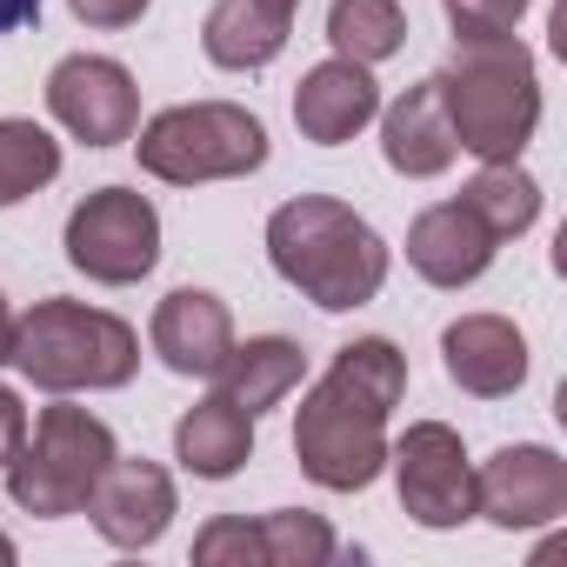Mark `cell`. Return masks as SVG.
Returning a JSON list of instances; mask_svg holds the SVG:
<instances>
[{
	"label": "cell",
	"mask_w": 567,
	"mask_h": 567,
	"mask_svg": "<svg viewBox=\"0 0 567 567\" xmlns=\"http://www.w3.org/2000/svg\"><path fill=\"white\" fill-rule=\"evenodd\" d=\"M41 394H107L127 388L141 368V334L81 301H34L14 321V354H8Z\"/></svg>",
	"instance_id": "cell-4"
},
{
	"label": "cell",
	"mask_w": 567,
	"mask_h": 567,
	"mask_svg": "<svg viewBox=\"0 0 567 567\" xmlns=\"http://www.w3.org/2000/svg\"><path fill=\"white\" fill-rule=\"evenodd\" d=\"M174 474L161 467V461H147V454H114L107 467H101V481H94V494H87V520H94V534L107 540V547H127V554H141V547H154L161 534H167V520H174Z\"/></svg>",
	"instance_id": "cell-11"
},
{
	"label": "cell",
	"mask_w": 567,
	"mask_h": 567,
	"mask_svg": "<svg viewBox=\"0 0 567 567\" xmlns=\"http://www.w3.org/2000/svg\"><path fill=\"white\" fill-rule=\"evenodd\" d=\"M267 260L288 288L328 315H354L388 288V240L334 194H301L274 207L267 220Z\"/></svg>",
	"instance_id": "cell-2"
},
{
	"label": "cell",
	"mask_w": 567,
	"mask_h": 567,
	"mask_svg": "<svg viewBox=\"0 0 567 567\" xmlns=\"http://www.w3.org/2000/svg\"><path fill=\"white\" fill-rule=\"evenodd\" d=\"M114 454H121L114 447V427L61 394L54 408H41L34 434L21 441V454L0 467V474H8V494H14L21 514L61 520V514H81L87 507V494H94V481H101V467Z\"/></svg>",
	"instance_id": "cell-6"
},
{
	"label": "cell",
	"mask_w": 567,
	"mask_h": 567,
	"mask_svg": "<svg viewBox=\"0 0 567 567\" xmlns=\"http://www.w3.org/2000/svg\"><path fill=\"white\" fill-rule=\"evenodd\" d=\"M388 467H394L408 520H421V527L474 520V467L447 421H414L401 441H388Z\"/></svg>",
	"instance_id": "cell-8"
},
{
	"label": "cell",
	"mask_w": 567,
	"mask_h": 567,
	"mask_svg": "<svg viewBox=\"0 0 567 567\" xmlns=\"http://www.w3.org/2000/svg\"><path fill=\"white\" fill-rule=\"evenodd\" d=\"M441 368L461 394L474 401H501L527 381V341L514 321L501 315H461L447 334H441Z\"/></svg>",
	"instance_id": "cell-13"
},
{
	"label": "cell",
	"mask_w": 567,
	"mask_h": 567,
	"mask_svg": "<svg viewBox=\"0 0 567 567\" xmlns=\"http://www.w3.org/2000/svg\"><path fill=\"white\" fill-rule=\"evenodd\" d=\"M381 154H388V167L394 174H408V181H434V174H447L454 167V127H447V101H441V74H427V81H414L388 114H381Z\"/></svg>",
	"instance_id": "cell-16"
},
{
	"label": "cell",
	"mask_w": 567,
	"mask_h": 567,
	"mask_svg": "<svg viewBox=\"0 0 567 567\" xmlns=\"http://www.w3.org/2000/svg\"><path fill=\"white\" fill-rule=\"evenodd\" d=\"M267 8H280V14H295V8H301V0H267Z\"/></svg>",
	"instance_id": "cell-31"
},
{
	"label": "cell",
	"mask_w": 567,
	"mask_h": 567,
	"mask_svg": "<svg viewBox=\"0 0 567 567\" xmlns=\"http://www.w3.org/2000/svg\"><path fill=\"white\" fill-rule=\"evenodd\" d=\"M408 394V354L388 334L334 348V368L295 414V461L328 494H361L388 467V414Z\"/></svg>",
	"instance_id": "cell-1"
},
{
	"label": "cell",
	"mask_w": 567,
	"mask_h": 567,
	"mask_svg": "<svg viewBox=\"0 0 567 567\" xmlns=\"http://www.w3.org/2000/svg\"><path fill=\"white\" fill-rule=\"evenodd\" d=\"M374 114H381V87H374V74H368L361 61H341V54H334V61L308 68L301 87H295V127H301V141H315V147L354 141Z\"/></svg>",
	"instance_id": "cell-15"
},
{
	"label": "cell",
	"mask_w": 567,
	"mask_h": 567,
	"mask_svg": "<svg viewBox=\"0 0 567 567\" xmlns=\"http://www.w3.org/2000/svg\"><path fill=\"white\" fill-rule=\"evenodd\" d=\"M28 21H41V0H0V34H14Z\"/></svg>",
	"instance_id": "cell-28"
},
{
	"label": "cell",
	"mask_w": 567,
	"mask_h": 567,
	"mask_svg": "<svg viewBox=\"0 0 567 567\" xmlns=\"http://www.w3.org/2000/svg\"><path fill=\"white\" fill-rule=\"evenodd\" d=\"M288 34H295V14L267 8V0H214L200 21V48L227 74H260L267 61H280Z\"/></svg>",
	"instance_id": "cell-17"
},
{
	"label": "cell",
	"mask_w": 567,
	"mask_h": 567,
	"mask_svg": "<svg viewBox=\"0 0 567 567\" xmlns=\"http://www.w3.org/2000/svg\"><path fill=\"white\" fill-rule=\"evenodd\" d=\"M474 514L494 527H547L567 514V461L540 441H514L474 467Z\"/></svg>",
	"instance_id": "cell-10"
},
{
	"label": "cell",
	"mask_w": 567,
	"mask_h": 567,
	"mask_svg": "<svg viewBox=\"0 0 567 567\" xmlns=\"http://www.w3.org/2000/svg\"><path fill=\"white\" fill-rule=\"evenodd\" d=\"M447 127L454 147L474 161H520L534 127H540V74L534 54L501 34V41H461L454 68L441 74Z\"/></svg>",
	"instance_id": "cell-3"
},
{
	"label": "cell",
	"mask_w": 567,
	"mask_h": 567,
	"mask_svg": "<svg viewBox=\"0 0 567 567\" xmlns=\"http://www.w3.org/2000/svg\"><path fill=\"white\" fill-rule=\"evenodd\" d=\"M0 567H14V540L8 534H0Z\"/></svg>",
	"instance_id": "cell-30"
},
{
	"label": "cell",
	"mask_w": 567,
	"mask_h": 567,
	"mask_svg": "<svg viewBox=\"0 0 567 567\" xmlns=\"http://www.w3.org/2000/svg\"><path fill=\"white\" fill-rule=\"evenodd\" d=\"M134 154L141 174L167 187H207L267 167V127L234 101H181L161 107L147 127H134Z\"/></svg>",
	"instance_id": "cell-5"
},
{
	"label": "cell",
	"mask_w": 567,
	"mask_h": 567,
	"mask_svg": "<svg viewBox=\"0 0 567 567\" xmlns=\"http://www.w3.org/2000/svg\"><path fill=\"white\" fill-rule=\"evenodd\" d=\"M68 260L101 288H134L161 260V214L134 187H94L68 214Z\"/></svg>",
	"instance_id": "cell-7"
},
{
	"label": "cell",
	"mask_w": 567,
	"mask_h": 567,
	"mask_svg": "<svg viewBox=\"0 0 567 567\" xmlns=\"http://www.w3.org/2000/svg\"><path fill=\"white\" fill-rule=\"evenodd\" d=\"M461 207L494 234V240H514L540 220V181L520 174V161H481V174L461 187Z\"/></svg>",
	"instance_id": "cell-20"
},
{
	"label": "cell",
	"mask_w": 567,
	"mask_h": 567,
	"mask_svg": "<svg viewBox=\"0 0 567 567\" xmlns=\"http://www.w3.org/2000/svg\"><path fill=\"white\" fill-rule=\"evenodd\" d=\"M74 8V21H87V28H134L154 0H68Z\"/></svg>",
	"instance_id": "cell-26"
},
{
	"label": "cell",
	"mask_w": 567,
	"mask_h": 567,
	"mask_svg": "<svg viewBox=\"0 0 567 567\" xmlns=\"http://www.w3.org/2000/svg\"><path fill=\"white\" fill-rule=\"evenodd\" d=\"M8 354H14V308L0 295V368H8Z\"/></svg>",
	"instance_id": "cell-29"
},
{
	"label": "cell",
	"mask_w": 567,
	"mask_h": 567,
	"mask_svg": "<svg viewBox=\"0 0 567 567\" xmlns=\"http://www.w3.org/2000/svg\"><path fill=\"white\" fill-rule=\"evenodd\" d=\"M328 41L341 61H361V68H381L408 48V14L401 0H334L328 8Z\"/></svg>",
	"instance_id": "cell-21"
},
{
	"label": "cell",
	"mask_w": 567,
	"mask_h": 567,
	"mask_svg": "<svg viewBox=\"0 0 567 567\" xmlns=\"http://www.w3.org/2000/svg\"><path fill=\"white\" fill-rule=\"evenodd\" d=\"M441 8H447L454 41H501V34L520 28V14L534 0H441Z\"/></svg>",
	"instance_id": "cell-24"
},
{
	"label": "cell",
	"mask_w": 567,
	"mask_h": 567,
	"mask_svg": "<svg viewBox=\"0 0 567 567\" xmlns=\"http://www.w3.org/2000/svg\"><path fill=\"white\" fill-rule=\"evenodd\" d=\"M194 560L200 567H260V547H254V520H240V514H220V520H207L200 534H194Z\"/></svg>",
	"instance_id": "cell-25"
},
{
	"label": "cell",
	"mask_w": 567,
	"mask_h": 567,
	"mask_svg": "<svg viewBox=\"0 0 567 567\" xmlns=\"http://www.w3.org/2000/svg\"><path fill=\"white\" fill-rule=\"evenodd\" d=\"M174 461L200 481H227L254 461V414L234 408L227 394H207L194 401L181 421H174Z\"/></svg>",
	"instance_id": "cell-18"
},
{
	"label": "cell",
	"mask_w": 567,
	"mask_h": 567,
	"mask_svg": "<svg viewBox=\"0 0 567 567\" xmlns=\"http://www.w3.org/2000/svg\"><path fill=\"white\" fill-rule=\"evenodd\" d=\"M147 341H154L161 368H174V374H187V381H214V368H220L227 348H234V315H227V301L207 295V288H174V295L154 308Z\"/></svg>",
	"instance_id": "cell-12"
},
{
	"label": "cell",
	"mask_w": 567,
	"mask_h": 567,
	"mask_svg": "<svg viewBox=\"0 0 567 567\" xmlns=\"http://www.w3.org/2000/svg\"><path fill=\"white\" fill-rule=\"evenodd\" d=\"M61 174V141L41 121H0V207H21Z\"/></svg>",
	"instance_id": "cell-22"
},
{
	"label": "cell",
	"mask_w": 567,
	"mask_h": 567,
	"mask_svg": "<svg viewBox=\"0 0 567 567\" xmlns=\"http://www.w3.org/2000/svg\"><path fill=\"white\" fill-rule=\"evenodd\" d=\"M301 374H308V361H301V348H295L288 334H254V341H234V348H227V361L214 368L220 394H227L234 408H247L254 421H260L267 408L288 401V394L301 388Z\"/></svg>",
	"instance_id": "cell-19"
},
{
	"label": "cell",
	"mask_w": 567,
	"mask_h": 567,
	"mask_svg": "<svg viewBox=\"0 0 567 567\" xmlns=\"http://www.w3.org/2000/svg\"><path fill=\"white\" fill-rule=\"evenodd\" d=\"M254 547H260V567H328L334 527L321 514H301V507H274L254 520Z\"/></svg>",
	"instance_id": "cell-23"
},
{
	"label": "cell",
	"mask_w": 567,
	"mask_h": 567,
	"mask_svg": "<svg viewBox=\"0 0 567 567\" xmlns=\"http://www.w3.org/2000/svg\"><path fill=\"white\" fill-rule=\"evenodd\" d=\"M21 441H28V408H21L14 388H0V467L21 454Z\"/></svg>",
	"instance_id": "cell-27"
},
{
	"label": "cell",
	"mask_w": 567,
	"mask_h": 567,
	"mask_svg": "<svg viewBox=\"0 0 567 567\" xmlns=\"http://www.w3.org/2000/svg\"><path fill=\"white\" fill-rule=\"evenodd\" d=\"M48 114L87 147H121L141 127V87L107 54H68L48 74Z\"/></svg>",
	"instance_id": "cell-9"
},
{
	"label": "cell",
	"mask_w": 567,
	"mask_h": 567,
	"mask_svg": "<svg viewBox=\"0 0 567 567\" xmlns=\"http://www.w3.org/2000/svg\"><path fill=\"white\" fill-rule=\"evenodd\" d=\"M494 254H501V240L461 200H441V207L414 214V227H408V267L427 288H467V280H481L494 267Z\"/></svg>",
	"instance_id": "cell-14"
}]
</instances>
